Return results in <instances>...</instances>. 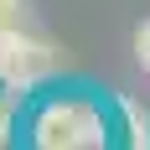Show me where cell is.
Returning <instances> with one entry per match:
<instances>
[{
	"mask_svg": "<svg viewBox=\"0 0 150 150\" xmlns=\"http://www.w3.org/2000/svg\"><path fill=\"white\" fill-rule=\"evenodd\" d=\"M11 140V104H0V145Z\"/></svg>",
	"mask_w": 150,
	"mask_h": 150,
	"instance_id": "6",
	"label": "cell"
},
{
	"mask_svg": "<svg viewBox=\"0 0 150 150\" xmlns=\"http://www.w3.org/2000/svg\"><path fill=\"white\" fill-rule=\"evenodd\" d=\"M16 16H21V0H0V31H11Z\"/></svg>",
	"mask_w": 150,
	"mask_h": 150,
	"instance_id": "5",
	"label": "cell"
},
{
	"mask_svg": "<svg viewBox=\"0 0 150 150\" xmlns=\"http://www.w3.org/2000/svg\"><path fill=\"white\" fill-rule=\"evenodd\" d=\"M52 67H57V52L42 36H26V31H16V26L0 31V83L5 88H31Z\"/></svg>",
	"mask_w": 150,
	"mask_h": 150,
	"instance_id": "2",
	"label": "cell"
},
{
	"mask_svg": "<svg viewBox=\"0 0 150 150\" xmlns=\"http://www.w3.org/2000/svg\"><path fill=\"white\" fill-rule=\"evenodd\" d=\"M135 57H140V67L150 73V21H145V26L135 31Z\"/></svg>",
	"mask_w": 150,
	"mask_h": 150,
	"instance_id": "4",
	"label": "cell"
},
{
	"mask_svg": "<svg viewBox=\"0 0 150 150\" xmlns=\"http://www.w3.org/2000/svg\"><path fill=\"white\" fill-rule=\"evenodd\" d=\"M31 150H104V119L78 98L47 104L31 124Z\"/></svg>",
	"mask_w": 150,
	"mask_h": 150,
	"instance_id": "1",
	"label": "cell"
},
{
	"mask_svg": "<svg viewBox=\"0 0 150 150\" xmlns=\"http://www.w3.org/2000/svg\"><path fill=\"white\" fill-rule=\"evenodd\" d=\"M119 114L129 119V150H150V114H140L135 98H119Z\"/></svg>",
	"mask_w": 150,
	"mask_h": 150,
	"instance_id": "3",
	"label": "cell"
}]
</instances>
